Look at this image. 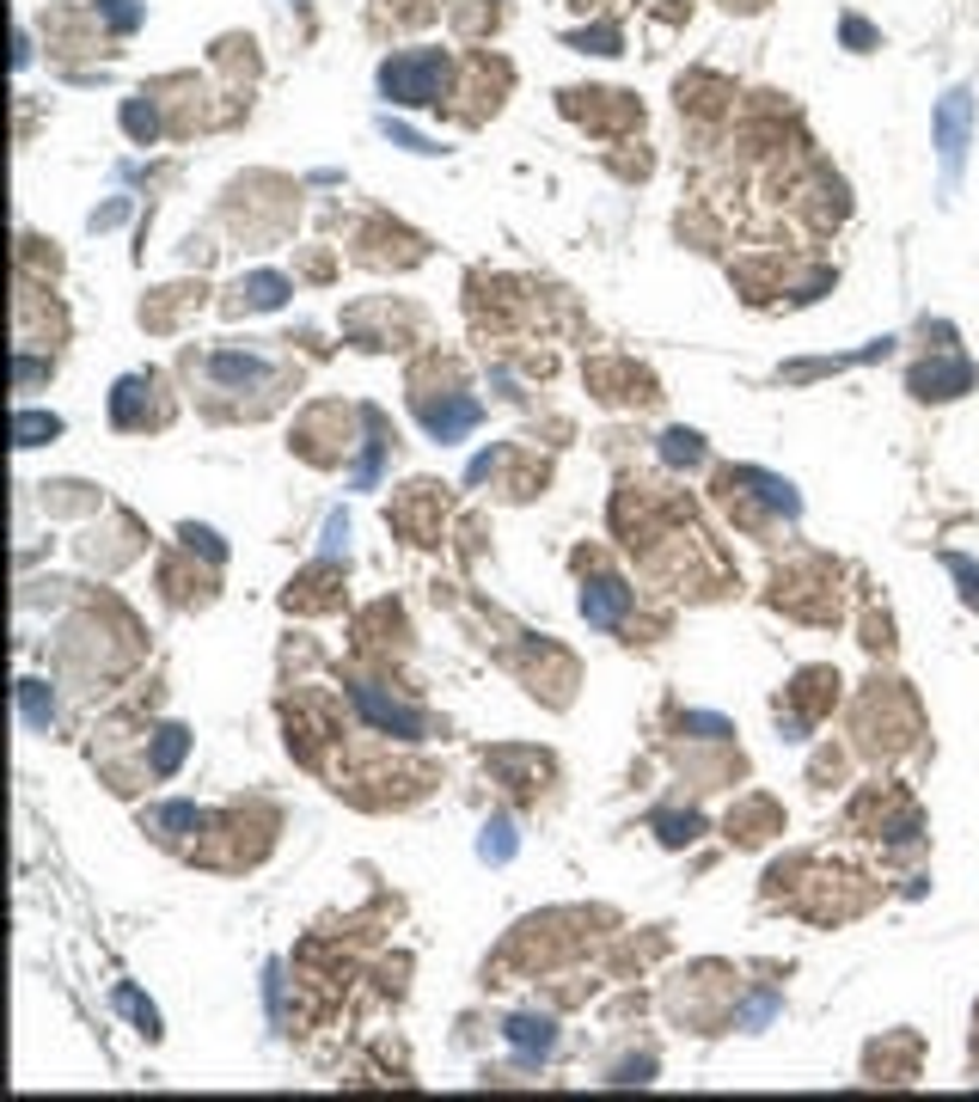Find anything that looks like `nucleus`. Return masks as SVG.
<instances>
[{
	"instance_id": "nucleus-1",
	"label": "nucleus",
	"mask_w": 979,
	"mask_h": 1102,
	"mask_svg": "<svg viewBox=\"0 0 979 1102\" xmlns=\"http://www.w3.org/2000/svg\"><path fill=\"white\" fill-rule=\"evenodd\" d=\"M441 74H447V62H441L435 49H417V56H392V62L380 68V86H386V98H398V105H429V98L441 93Z\"/></svg>"
},
{
	"instance_id": "nucleus-2",
	"label": "nucleus",
	"mask_w": 979,
	"mask_h": 1102,
	"mask_svg": "<svg viewBox=\"0 0 979 1102\" xmlns=\"http://www.w3.org/2000/svg\"><path fill=\"white\" fill-rule=\"evenodd\" d=\"M356 704L380 723V730H398V735H422V716L410 711V704L386 699V692H373V686H356Z\"/></svg>"
},
{
	"instance_id": "nucleus-3",
	"label": "nucleus",
	"mask_w": 979,
	"mask_h": 1102,
	"mask_svg": "<svg viewBox=\"0 0 979 1102\" xmlns=\"http://www.w3.org/2000/svg\"><path fill=\"white\" fill-rule=\"evenodd\" d=\"M624 606H631V589H619V582H594V589H582V613H588L594 625H619Z\"/></svg>"
},
{
	"instance_id": "nucleus-4",
	"label": "nucleus",
	"mask_w": 979,
	"mask_h": 1102,
	"mask_svg": "<svg viewBox=\"0 0 979 1102\" xmlns=\"http://www.w3.org/2000/svg\"><path fill=\"white\" fill-rule=\"evenodd\" d=\"M936 135H943V159L955 166V159H962V141H967V93H948L943 117H936Z\"/></svg>"
},
{
	"instance_id": "nucleus-5",
	"label": "nucleus",
	"mask_w": 979,
	"mask_h": 1102,
	"mask_svg": "<svg viewBox=\"0 0 979 1102\" xmlns=\"http://www.w3.org/2000/svg\"><path fill=\"white\" fill-rule=\"evenodd\" d=\"M282 295H288V282H282V276H251V282H239V307H276Z\"/></svg>"
},
{
	"instance_id": "nucleus-6",
	"label": "nucleus",
	"mask_w": 979,
	"mask_h": 1102,
	"mask_svg": "<svg viewBox=\"0 0 979 1102\" xmlns=\"http://www.w3.org/2000/svg\"><path fill=\"white\" fill-rule=\"evenodd\" d=\"M509 1041H521V1047H539V1054H545V1047H551V1023H527V1017H521V1023H509Z\"/></svg>"
},
{
	"instance_id": "nucleus-7",
	"label": "nucleus",
	"mask_w": 979,
	"mask_h": 1102,
	"mask_svg": "<svg viewBox=\"0 0 979 1102\" xmlns=\"http://www.w3.org/2000/svg\"><path fill=\"white\" fill-rule=\"evenodd\" d=\"M178 754H184V730H166V742H159V754H154V772H171Z\"/></svg>"
},
{
	"instance_id": "nucleus-8",
	"label": "nucleus",
	"mask_w": 979,
	"mask_h": 1102,
	"mask_svg": "<svg viewBox=\"0 0 979 1102\" xmlns=\"http://www.w3.org/2000/svg\"><path fill=\"white\" fill-rule=\"evenodd\" d=\"M98 13H105L110 19V25H117V32H129V25H135V7H123V0H98Z\"/></svg>"
}]
</instances>
